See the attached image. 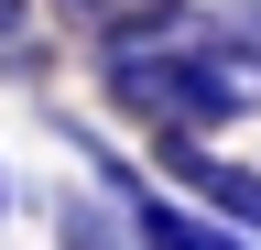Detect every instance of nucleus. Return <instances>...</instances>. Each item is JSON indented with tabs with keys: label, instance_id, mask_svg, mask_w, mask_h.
<instances>
[{
	"label": "nucleus",
	"instance_id": "f257e3e1",
	"mask_svg": "<svg viewBox=\"0 0 261 250\" xmlns=\"http://www.w3.org/2000/svg\"><path fill=\"white\" fill-rule=\"evenodd\" d=\"M98 98L120 120H142V142H207L261 109V54H240L218 22H185L174 44L98 54Z\"/></svg>",
	"mask_w": 261,
	"mask_h": 250
},
{
	"label": "nucleus",
	"instance_id": "423d86ee",
	"mask_svg": "<svg viewBox=\"0 0 261 250\" xmlns=\"http://www.w3.org/2000/svg\"><path fill=\"white\" fill-rule=\"evenodd\" d=\"M22 22H33V0H0V54L22 44Z\"/></svg>",
	"mask_w": 261,
	"mask_h": 250
},
{
	"label": "nucleus",
	"instance_id": "20e7f679",
	"mask_svg": "<svg viewBox=\"0 0 261 250\" xmlns=\"http://www.w3.org/2000/svg\"><path fill=\"white\" fill-rule=\"evenodd\" d=\"M55 250H142L109 196H55Z\"/></svg>",
	"mask_w": 261,
	"mask_h": 250
},
{
	"label": "nucleus",
	"instance_id": "0eeeda50",
	"mask_svg": "<svg viewBox=\"0 0 261 250\" xmlns=\"http://www.w3.org/2000/svg\"><path fill=\"white\" fill-rule=\"evenodd\" d=\"M0 207H11V174H0Z\"/></svg>",
	"mask_w": 261,
	"mask_h": 250
},
{
	"label": "nucleus",
	"instance_id": "f03ea898",
	"mask_svg": "<svg viewBox=\"0 0 261 250\" xmlns=\"http://www.w3.org/2000/svg\"><path fill=\"white\" fill-rule=\"evenodd\" d=\"M152 152H163V174H174L185 207H207V217H228L240 239H261V163H228L218 142H152Z\"/></svg>",
	"mask_w": 261,
	"mask_h": 250
},
{
	"label": "nucleus",
	"instance_id": "39448f33",
	"mask_svg": "<svg viewBox=\"0 0 261 250\" xmlns=\"http://www.w3.org/2000/svg\"><path fill=\"white\" fill-rule=\"evenodd\" d=\"M207 22H218V33H228V44H240V54H261V0H218V11H207Z\"/></svg>",
	"mask_w": 261,
	"mask_h": 250
},
{
	"label": "nucleus",
	"instance_id": "7ed1b4c3",
	"mask_svg": "<svg viewBox=\"0 0 261 250\" xmlns=\"http://www.w3.org/2000/svg\"><path fill=\"white\" fill-rule=\"evenodd\" d=\"M55 11V33H76L98 54H142V44H174L185 22H196V0H44Z\"/></svg>",
	"mask_w": 261,
	"mask_h": 250
}]
</instances>
